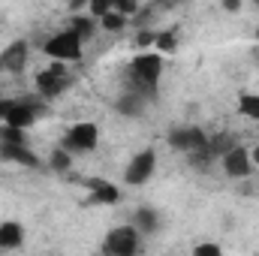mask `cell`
Instances as JSON below:
<instances>
[{"mask_svg":"<svg viewBox=\"0 0 259 256\" xmlns=\"http://www.w3.org/2000/svg\"><path fill=\"white\" fill-rule=\"evenodd\" d=\"M256 256H259V253H256Z\"/></svg>","mask_w":259,"mask_h":256,"instance_id":"cell-27","label":"cell"},{"mask_svg":"<svg viewBox=\"0 0 259 256\" xmlns=\"http://www.w3.org/2000/svg\"><path fill=\"white\" fill-rule=\"evenodd\" d=\"M84 187L91 193V202H97V205H118L121 202V187L115 181L91 178V181H84Z\"/></svg>","mask_w":259,"mask_h":256,"instance_id":"cell-13","label":"cell"},{"mask_svg":"<svg viewBox=\"0 0 259 256\" xmlns=\"http://www.w3.org/2000/svg\"><path fill=\"white\" fill-rule=\"evenodd\" d=\"M223 9H226V12H241V3H235V0H229V3H223Z\"/></svg>","mask_w":259,"mask_h":256,"instance_id":"cell-24","label":"cell"},{"mask_svg":"<svg viewBox=\"0 0 259 256\" xmlns=\"http://www.w3.org/2000/svg\"><path fill=\"white\" fill-rule=\"evenodd\" d=\"M130 223H133V226H136V232L145 238V235H154V232H160V226H163V217H160V211H157V208H151V205H139V208L133 211Z\"/></svg>","mask_w":259,"mask_h":256,"instance_id":"cell-14","label":"cell"},{"mask_svg":"<svg viewBox=\"0 0 259 256\" xmlns=\"http://www.w3.org/2000/svg\"><path fill=\"white\" fill-rule=\"evenodd\" d=\"M115 109H118V115H124V118H142L145 109H148V97H142L139 91H127V94L118 97Z\"/></svg>","mask_w":259,"mask_h":256,"instance_id":"cell-15","label":"cell"},{"mask_svg":"<svg viewBox=\"0 0 259 256\" xmlns=\"http://www.w3.org/2000/svg\"><path fill=\"white\" fill-rule=\"evenodd\" d=\"M42 55L49 58V64H75V61H81V55H84V42L78 39V33L66 24L61 30H55L46 42H42Z\"/></svg>","mask_w":259,"mask_h":256,"instance_id":"cell-3","label":"cell"},{"mask_svg":"<svg viewBox=\"0 0 259 256\" xmlns=\"http://www.w3.org/2000/svg\"><path fill=\"white\" fill-rule=\"evenodd\" d=\"M190 256H226L220 241H211V238H202L190 247Z\"/></svg>","mask_w":259,"mask_h":256,"instance_id":"cell-21","label":"cell"},{"mask_svg":"<svg viewBox=\"0 0 259 256\" xmlns=\"http://www.w3.org/2000/svg\"><path fill=\"white\" fill-rule=\"evenodd\" d=\"M238 115L259 124V94H241L238 97Z\"/></svg>","mask_w":259,"mask_h":256,"instance_id":"cell-19","label":"cell"},{"mask_svg":"<svg viewBox=\"0 0 259 256\" xmlns=\"http://www.w3.org/2000/svg\"><path fill=\"white\" fill-rule=\"evenodd\" d=\"M0 61H3V72L9 75H21L27 64H30V42L27 39H9L3 49H0Z\"/></svg>","mask_w":259,"mask_h":256,"instance_id":"cell-11","label":"cell"},{"mask_svg":"<svg viewBox=\"0 0 259 256\" xmlns=\"http://www.w3.org/2000/svg\"><path fill=\"white\" fill-rule=\"evenodd\" d=\"M72 160H75L72 154H66L61 145H55V148L49 151V157H46V166H49L52 172H69V169H72Z\"/></svg>","mask_w":259,"mask_h":256,"instance_id":"cell-18","label":"cell"},{"mask_svg":"<svg viewBox=\"0 0 259 256\" xmlns=\"http://www.w3.org/2000/svg\"><path fill=\"white\" fill-rule=\"evenodd\" d=\"M100 139H103V133L94 121H75V124L66 127V133L61 136L58 145L72 157H88V154H94L100 148Z\"/></svg>","mask_w":259,"mask_h":256,"instance_id":"cell-5","label":"cell"},{"mask_svg":"<svg viewBox=\"0 0 259 256\" xmlns=\"http://www.w3.org/2000/svg\"><path fill=\"white\" fill-rule=\"evenodd\" d=\"M220 169H223V175L232 178V181H247V178L256 172L253 163H250V148H247V145H232V148H226V151L220 154Z\"/></svg>","mask_w":259,"mask_h":256,"instance_id":"cell-9","label":"cell"},{"mask_svg":"<svg viewBox=\"0 0 259 256\" xmlns=\"http://www.w3.org/2000/svg\"><path fill=\"white\" fill-rule=\"evenodd\" d=\"M253 55H256V64H259V42H256V49H253Z\"/></svg>","mask_w":259,"mask_h":256,"instance_id":"cell-25","label":"cell"},{"mask_svg":"<svg viewBox=\"0 0 259 256\" xmlns=\"http://www.w3.org/2000/svg\"><path fill=\"white\" fill-rule=\"evenodd\" d=\"M42 115H46V106L39 100H12V97L0 100V127H12L27 133Z\"/></svg>","mask_w":259,"mask_h":256,"instance_id":"cell-4","label":"cell"},{"mask_svg":"<svg viewBox=\"0 0 259 256\" xmlns=\"http://www.w3.org/2000/svg\"><path fill=\"white\" fill-rule=\"evenodd\" d=\"M69 88V69L64 64H49L33 72V91L39 94V100H55Z\"/></svg>","mask_w":259,"mask_h":256,"instance_id":"cell-8","label":"cell"},{"mask_svg":"<svg viewBox=\"0 0 259 256\" xmlns=\"http://www.w3.org/2000/svg\"><path fill=\"white\" fill-rule=\"evenodd\" d=\"M208 142H211V136H208L202 127H196V124H181V127L169 130V145H172L175 151L187 154V157H193V154H199V151H205Z\"/></svg>","mask_w":259,"mask_h":256,"instance_id":"cell-10","label":"cell"},{"mask_svg":"<svg viewBox=\"0 0 259 256\" xmlns=\"http://www.w3.org/2000/svg\"><path fill=\"white\" fill-rule=\"evenodd\" d=\"M0 75H3V61H0Z\"/></svg>","mask_w":259,"mask_h":256,"instance_id":"cell-26","label":"cell"},{"mask_svg":"<svg viewBox=\"0 0 259 256\" xmlns=\"http://www.w3.org/2000/svg\"><path fill=\"white\" fill-rule=\"evenodd\" d=\"M69 27L78 33V39H81L84 46H88V42H91V39L100 33V24H97V21L88 15V12H78V15H72V18H69Z\"/></svg>","mask_w":259,"mask_h":256,"instance_id":"cell-16","label":"cell"},{"mask_svg":"<svg viewBox=\"0 0 259 256\" xmlns=\"http://www.w3.org/2000/svg\"><path fill=\"white\" fill-rule=\"evenodd\" d=\"M163 69H166V58L157 55V52H136L130 58V81H133V91H139L142 97H154L157 94V84L163 78Z\"/></svg>","mask_w":259,"mask_h":256,"instance_id":"cell-1","label":"cell"},{"mask_svg":"<svg viewBox=\"0 0 259 256\" xmlns=\"http://www.w3.org/2000/svg\"><path fill=\"white\" fill-rule=\"evenodd\" d=\"M178 42H181V39H178V30H175V27H163V30L154 33V49H151V52H157V55L166 58V55H175V52H178Z\"/></svg>","mask_w":259,"mask_h":256,"instance_id":"cell-17","label":"cell"},{"mask_svg":"<svg viewBox=\"0 0 259 256\" xmlns=\"http://www.w3.org/2000/svg\"><path fill=\"white\" fill-rule=\"evenodd\" d=\"M157 166H160V154H157L154 145L136 151L127 160V166H124V184L127 187H145V184H151L154 175H157Z\"/></svg>","mask_w":259,"mask_h":256,"instance_id":"cell-7","label":"cell"},{"mask_svg":"<svg viewBox=\"0 0 259 256\" xmlns=\"http://www.w3.org/2000/svg\"><path fill=\"white\" fill-rule=\"evenodd\" d=\"M27 241V232L18 220H0V253H15Z\"/></svg>","mask_w":259,"mask_h":256,"instance_id":"cell-12","label":"cell"},{"mask_svg":"<svg viewBox=\"0 0 259 256\" xmlns=\"http://www.w3.org/2000/svg\"><path fill=\"white\" fill-rule=\"evenodd\" d=\"M139 250H142V235L136 232L133 223L112 226L100 241V253L103 256H139Z\"/></svg>","mask_w":259,"mask_h":256,"instance_id":"cell-6","label":"cell"},{"mask_svg":"<svg viewBox=\"0 0 259 256\" xmlns=\"http://www.w3.org/2000/svg\"><path fill=\"white\" fill-rule=\"evenodd\" d=\"M0 163H12V166H24V169L42 166V160L30 148L27 133L12 127H0Z\"/></svg>","mask_w":259,"mask_h":256,"instance_id":"cell-2","label":"cell"},{"mask_svg":"<svg viewBox=\"0 0 259 256\" xmlns=\"http://www.w3.org/2000/svg\"><path fill=\"white\" fill-rule=\"evenodd\" d=\"M250 163H253V169H259V142L250 145Z\"/></svg>","mask_w":259,"mask_h":256,"instance_id":"cell-23","label":"cell"},{"mask_svg":"<svg viewBox=\"0 0 259 256\" xmlns=\"http://www.w3.org/2000/svg\"><path fill=\"white\" fill-rule=\"evenodd\" d=\"M154 27H139L136 30V49H142V52H151L154 49Z\"/></svg>","mask_w":259,"mask_h":256,"instance_id":"cell-22","label":"cell"},{"mask_svg":"<svg viewBox=\"0 0 259 256\" xmlns=\"http://www.w3.org/2000/svg\"><path fill=\"white\" fill-rule=\"evenodd\" d=\"M127 27H130V21L121 15V12H115V6H112L109 15L100 18V30H106V33H124Z\"/></svg>","mask_w":259,"mask_h":256,"instance_id":"cell-20","label":"cell"}]
</instances>
